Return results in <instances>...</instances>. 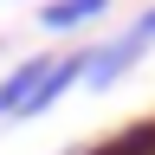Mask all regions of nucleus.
Returning a JSON list of instances; mask_svg holds the SVG:
<instances>
[{"instance_id": "1", "label": "nucleus", "mask_w": 155, "mask_h": 155, "mask_svg": "<svg viewBox=\"0 0 155 155\" xmlns=\"http://www.w3.org/2000/svg\"><path fill=\"white\" fill-rule=\"evenodd\" d=\"M155 52V7H142L129 26H116L104 45H91V65H84V84L91 91H116L123 78Z\"/></svg>"}, {"instance_id": "2", "label": "nucleus", "mask_w": 155, "mask_h": 155, "mask_svg": "<svg viewBox=\"0 0 155 155\" xmlns=\"http://www.w3.org/2000/svg\"><path fill=\"white\" fill-rule=\"evenodd\" d=\"M52 65H58V52H32V58H19V65L0 78V116H13V123H19V110L32 104V91L45 84Z\"/></svg>"}, {"instance_id": "3", "label": "nucleus", "mask_w": 155, "mask_h": 155, "mask_svg": "<svg viewBox=\"0 0 155 155\" xmlns=\"http://www.w3.org/2000/svg\"><path fill=\"white\" fill-rule=\"evenodd\" d=\"M84 65H91V45H78V52H65V58H58V65L45 71V84L32 91V104L19 110V116H39V110H52V104H58V97H65L71 84H84Z\"/></svg>"}, {"instance_id": "4", "label": "nucleus", "mask_w": 155, "mask_h": 155, "mask_svg": "<svg viewBox=\"0 0 155 155\" xmlns=\"http://www.w3.org/2000/svg\"><path fill=\"white\" fill-rule=\"evenodd\" d=\"M116 0H45L39 7V32H78L91 26V19H104Z\"/></svg>"}, {"instance_id": "5", "label": "nucleus", "mask_w": 155, "mask_h": 155, "mask_svg": "<svg viewBox=\"0 0 155 155\" xmlns=\"http://www.w3.org/2000/svg\"><path fill=\"white\" fill-rule=\"evenodd\" d=\"M78 155H155V116H142V123H129L123 136H110V142H91Z\"/></svg>"}]
</instances>
